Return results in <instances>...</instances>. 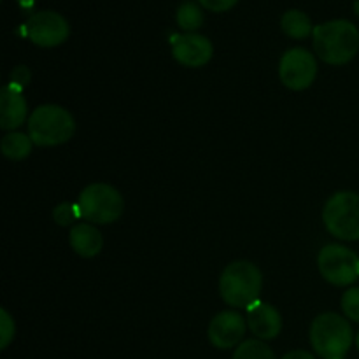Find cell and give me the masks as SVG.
Masks as SVG:
<instances>
[{
	"label": "cell",
	"instance_id": "6da1fadb",
	"mask_svg": "<svg viewBox=\"0 0 359 359\" xmlns=\"http://www.w3.org/2000/svg\"><path fill=\"white\" fill-rule=\"evenodd\" d=\"M312 44L319 58L328 65H346L359 51V30L347 20H332L314 27Z\"/></svg>",
	"mask_w": 359,
	"mask_h": 359
},
{
	"label": "cell",
	"instance_id": "7a4b0ae2",
	"mask_svg": "<svg viewBox=\"0 0 359 359\" xmlns=\"http://www.w3.org/2000/svg\"><path fill=\"white\" fill-rule=\"evenodd\" d=\"M262 290V270L251 262L230 263L219 277L221 298L230 307L249 309L259 300Z\"/></svg>",
	"mask_w": 359,
	"mask_h": 359
},
{
	"label": "cell",
	"instance_id": "3957f363",
	"mask_svg": "<svg viewBox=\"0 0 359 359\" xmlns=\"http://www.w3.org/2000/svg\"><path fill=\"white\" fill-rule=\"evenodd\" d=\"M309 339L312 349L323 359H346L354 335L347 318L335 312H325L312 321Z\"/></svg>",
	"mask_w": 359,
	"mask_h": 359
},
{
	"label": "cell",
	"instance_id": "277c9868",
	"mask_svg": "<svg viewBox=\"0 0 359 359\" xmlns=\"http://www.w3.org/2000/svg\"><path fill=\"white\" fill-rule=\"evenodd\" d=\"M74 133H76V119L62 105H39L28 118V135L35 146H60L69 142Z\"/></svg>",
	"mask_w": 359,
	"mask_h": 359
},
{
	"label": "cell",
	"instance_id": "5b68a950",
	"mask_svg": "<svg viewBox=\"0 0 359 359\" xmlns=\"http://www.w3.org/2000/svg\"><path fill=\"white\" fill-rule=\"evenodd\" d=\"M81 217L93 224L116 223L125 212V200L121 193L105 182H93L79 195Z\"/></svg>",
	"mask_w": 359,
	"mask_h": 359
},
{
	"label": "cell",
	"instance_id": "8992f818",
	"mask_svg": "<svg viewBox=\"0 0 359 359\" xmlns=\"http://www.w3.org/2000/svg\"><path fill=\"white\" fill-rule=\"evenodd\" d=\"M325 226L340 241H359V195L354 191H337L323 209Z\"/></svg>",
	"mask_w": 359,
	"mask_h": 359
},
{
	"label": "cell",
	"instance_id": "52a82bcc",
	"mask_svg": "<svg viewBox=\"0 0 359 359\" xmlns=\"http://www.w3.org/2000/svg\"><path fill=\"white\" fill-rule=\"evenodd\" d=\"M318 269L333 286H351L359 279V256L346 245L328 244L319 251Z\"/></svg>",
	"mask_w": 359,
	"mask_h": 359
},
{
	"label": "cell",
	"instance_id": "ba28073f",
	"mask_svg": "<svg viewBox=\"0 0 359 359\" xmlns=\"http://www.w3.org/2000/svg\"><path fill=\"white\" fill-rule=\"evenodd\" d=\"M318 76L316 56L305 48H293L286 51L279 63L280 83L293 91L307 90Z\"/></svg>",
	"mask_w": 359,
	"mask_h": 359
},
{
	"label": "cell",
	"instance_id": "9c48e42d",
	"mask_svg": "<svg viewBox=\"0 0 359 359\" xmlns=\"http://www.w3.org/2000/svg\"><path fill=\"white\" fill-rule=\"evenodd\" d=\"M25 32L39 48H56L69 39L70 25L60 13L41 11L28 18Z\"/></svg>",
	"mask_w": 359,
	"mask_h": 359
},
{
	"label": "cell",
	"instance_id": "30bf717a",
	"mask_svg": "<svg viewBox=\"0 0 359 359\" xmlns=\"http://www.w3.org/2000/svg\"><path fill=\"white\" fill-rule=\"evenodd\" d=\"M245 328H248V321L237 311H223L214 316L207 335L216 349H231V347L241 346Z\"/></svg>",
	"mask_w": 359,
	"mask_h": 359
},
{
	"label": "cell",
	"instance_id": "8fae6325",
	"mask_svg": "<svg viewBox=\"0 0 359 359\" xmlns=\"http://www.w3.org/2000/svg\"><path fill=\"white\" fill-rule=\"evenodd\" d=\"M172 55L182 67L200 69L212 60L214 46L205 35H175L174 41H172Z\"/></svg>",
	"mask_w": 359,
	"mask_h": 359
},
{
	"label": "cell",
	"instance_id": "7c38bea8",
	"mask_svg": "<svg viewBox=\"0 0 359 359\" xmlns=\"http://www.w3.org/2000/svg\"><path fill=\"white\" fill-rule=\"evenodd\" d=\"M248 328L258 340H273L283 330V318L273 305L256 302L248 309Z\"/></svg>",
	"mask_w": 359,
	"mask_h": 359
},
{
	"label": "cell",
	"instance_id": "4fadbf2b",
	"mask_svg": "<svg viewBox=\"0 0 359 359\" xmlns=\"http://www.w3.org/2000/svg\"><path fill=\"white\" fill-rule=\"evenodd\" d=\"M23 91L16 84L9 83L2 88L0 93V128L14 132L20 128L28 116V105Z\"/></svg>",
	"mask_w": 359,
	"mask_h": 359
},
{
	"label": "cell",
	"instance_id": "5bb4252c",
	"mask_svg": "<svg viewBox=\"0 0 359 359\" xmlns=\"http://www.w3.org/2000/svg\"><path fill=\"white\" fill-rule=\"evenodd\" d=\"M70 248L83 258H93L104 248V237L97 226L90 223H77L70 228Z\"/></svg>",
	"mask_w": 359,
	"mask_h": 359
},
{
	"label": "cell",
	"instance_id": "9a60e30c",
	"mask_svg": "<svg viewBox=\"0 0 359 359\" xmlns=\"http://www.w3.org/2000/svg\"><path fill=\"white\" fill-rule=\"evenodd\" d=\"M280 28H283L284 34L291 39H307L309 35L314 34V27H312V21L304 11L291 9L287 13L283 14L280 18Z\"/></svg>",
	"mask_w": 359,
	"mask_h": 359
},
{
	"label": "cell",
	"instance_id": "2e32d148",
	"mask_svg": "<svg viewBox=\"0 0 359 359\" xmlns=\"http://www.w3.org/2000/svg\"><path fill=\"white\" fill-rule=\"evenodd\" d=\"M32 146L34 142H32L30 135H25L21 132H9L7 135H4L2 142H0V151L7 160L20 161L30 156Z\"/></svg>",
	"mask_w": 359,
	"mask_h": 359
},
{
	"label": "cell",
	"instance_id": "e0dca14e",
	"mask_svg": "<svg viewBox=\"0 0 359 359\" xmlns=\"http://www.w3.org/2000/svg\"><path fill=\"white\" fill-rule=\"evenodd\" d=\"M175 18H177L179 27L182 30L189 32V34H195L203 25V13L200 6H196L195 2H184L182 6H179L177 16Z\"/></svg>",
	"mask_w": 359,
	"mask_h": 359
},
{
	"label": "cell",
	"instance_id": "ac0fdd59",
	"mask_svg": "<svg viewBox=\"0 0 359 359\" xmlns=\"http://www.w3.org/2000/svg\"><path fill=\"white\" fill-rule=\"evenodd\" d=\"M233 359H276V354L263 340L251 339L235 349Z\"/></svg>",
	"mask_w": 359,
	"mask_h": 359
},
{
	"label": "cell",
	"instance_id": "d6986e66",
	"mask_svg": "<svg viewBox=\"0 0 359 359\" xmlns=\"http://www.w3.org/2000/svg\"><path fill=\"white\" fill-rule=\"evenodd\" d=\"M79 217V205H74V203L70 202L60 203V205H56L55 210H53V219H55V223L60 224V226H70V224L76 223Z\"/></svg>",
	"mask_w": 359,
	"mask_h": 359
},
{
	"label": "cell",
	"instance_id": "ffe728a7",
	"mask_svg": "<svg viewBox=\"0 0 359 359\" xmlns=\"http://www.w3.org/2000/svg\"><path fill=\"white\" fill-rule=\"evenodd\" d=\"M344 314L349 321L359 323V287H349L340 300Z\"/></svg>",
	"mask_w": 359,
	"mask_h": 359
},
{
	"label": "cell",
	"instance_id": "44dd1931",
	"mask_svg": "<svg viewBox=\"0 0 359 359\" xmlns=\"http://www.w3.org/2000/svg\"><path fill=\"white\" fill-rule=\"evenodd\" d=\"M14 333H16V325H14L13 318L6 309L0 311V349H7L9 344L14 340Z\"/></svg>",
	"mask_w": 359,
	"mask_h": 359
},
{
	"label": "cell",
	"instance_id": "7402d4cb",
	"mask_svg": "<svg viewBox=\"0 0 359 359\" xmlns=\"http://www.w3.org/2000/svg\"><path fill=\"white\" fill-rule=\"evenodd\" d=\"M30 79H32V74H30V69H28V67L18 65L11 70V83L16 84V86H20L21 90H25V88L30 84Z\"/></svg>",
	"mask_w": 359,
	"mask_h": 359
},
{
	"label": "cell",
	"instance_id": "603a6c76",
	"mask_svg": "<svg viewBox=\"0 0 359 359\" xmlns=\"http://www.w3.org/2000/svg\"><path fill=\"white\" fill-rule=\"evenodd\" d=\"M237 2L238 0H198L200 6L212 11V13H224V11H230L231 7L237 6Z\"/></svg>",
	"mask_w": 359,
	"mask_h": 359
},
{
	"label": "cell",
	"instance_id": "cb8c5ba5",
	"mask_svg": "<svg viewBox=\"0 0 359 359\" xmlns=\"http://www.w3.org/2000/svg\"><path fill=\"white\" fill-rule=\"evenodd\" d=\"M280 359H316V358H314V354H311L309 351L297 349V351H291V353L284 354Z\"/></svg>",
	"mask_w": 359,
	"mask_h": 359
},
{
	"label": "cell",
	"instance_id": "d4e9b609",
	"mask_svg": "<svg viewBox=\"0 0 359 359\" xmlns=\"http://www.w3.org/2000/svg\"><path fill=\"white\" fill-rule=\"evenodd\" d=\"M16 2L20 4L21 7H32L35 2H37V0H16Z\"/></svg>",
	"mask_w": 359,
	"mask_h": 359
},
{
	"label": "cell",
	"instance_id": "484cf974",
	"mask_svg": "<svg viewBox=\"0 0 359 359\" xmlns=\"http://www.w3.org/2000/svg\"><path fill=\"white\" fill-rule=\"evenodd\" d=\"M354 13H356L358 16H359V0H356V2H354Z\"/></svg>",
	"mask_w": 359,
	"mask_h": 359
},
{
	"label": "cell",
	"instance_id": "4316f807",
	"mask_svg": "<svg viewBox=\"0 0 359 359\" xmlns=\"http://www.w3.org/2000/svg\"><path fill=\"white\" fill-rule=\"evenodd\" d=\"M356 346H358V351H359V332H358V335H356Z\"/></svg>",
	"mask_w": 359,
	"mask_h": 359
}]
</instances>
